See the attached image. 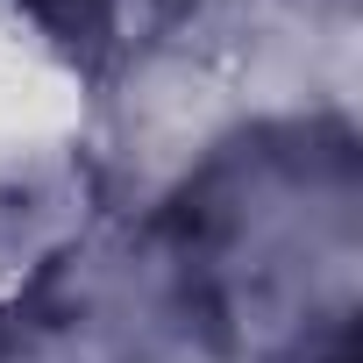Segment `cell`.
<instances>
[{
  "mask_svg": "<svg viewBox=\"0 0 363 363\" xmlns=\"http://www.w3.org/2000/svg\"><path fill=\"white\" fill-rule=\"evenodd\" d=\"M335 363H356V349H349V342H342V349H335Z\"/></svg>",
  "mask_w": 363,
  "mask_h": 363,
  "instance_id": "7a4b0ae2",
  "label": "cell"
},
{
  "mask_svg": "<svg viewBox=\"0 0 363 363\" xmlns=\"http://www.w3.org/2000/svg\"><path fill=\"white\" fill-rule=\"evenodd\" d=\"M36 8H50V15H86V8H100V0H36Z\"/></svg>",
  "mask_w": 363,
  "mask_h": 363,
  "instance_id": "6da1fadb",
  "label": "cell"
}]
</instances>
